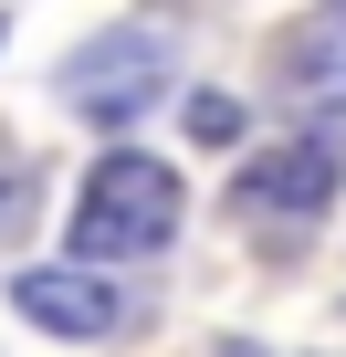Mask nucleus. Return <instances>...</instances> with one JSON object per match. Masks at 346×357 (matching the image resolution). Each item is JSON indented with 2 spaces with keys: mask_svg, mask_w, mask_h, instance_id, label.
I'll return each mask as SVG.
<instances>
[{
  "mask_svg": "<svg viewBox=\"0 0 346 357\" xmlns=\"http://www.w3.org/2000/svg\"><path fill=\"white\" fill-rule=\"evenodd\" d=\"M189 137H200V147H231V137H242V95H221V84L189 95Z\"/></svg>",
  "mask_w": 346,
  "mask_h": 357,
  "instance_id": "6",
  "label": "nucleus"
},
{
  "mask_svg": "<svg viewBox=\"0 0 346 357\" xmlns=\"http://www.w3.org/2000/svg\"><path fill=\"white\" fill-rule=\"evenodd\" d=\"M336 190H346V147H336V137H294V147H262V158L231 178V200H242L252 221H315Z\"/></svg>",
  "mask_w": 346,
  "mask_h": 357,
  "instance_id": "3",
  "label": "nucleus"
},
{
  "mask_svg": "<svg viewBox=\"0 0 346 357\" xmlns=\"http://www.w3.org/2000/svg\"><path fill=\"white\" fill-rule=\"evenodd\" d=\"M168 63H179V43H168V32L116 22V32H95V43L63 63V105H74L84 126H136V116L168 95Z\"/></svg>",
  "mask_w": 346,
  "mask_h": 357,
  "instance_id": "2",
  "label": "nucleus"
},
{
  "mask_svg": "<svg viewBox=\"0 0 346 357\" xmlns=\"http://www.w3.org/2000/svg\"><path fill=\"white\" fill-rule=\"evenodd\" d=\"M325 32H346V0H325Z\"/></svg>",
  "mask_w": 346,
  "mask_h": 357,
  "instance_id": "7",
  "label": "nucleus"
},
{
  "mask_svg": "<svg viewBox=\"0 0 346 357\" xmlns=\"http://www.w3.org/2000/svg\"><path fill=\"white\" fill-rule=\"evenodd\" d=\"M11 315L63 336V347H95V336L126 326V294L105 273H84V263H32V273H11Z\"/></svg>",
  "mask_w": 346,
  "mask_h": 357,
  "instance_id": "4",
  "label": "nucleus"
},
{
  "mask_svg": "<svg viewBox=\"0 0 346 357\" xmlns=\"http://www.w3.org/2000/svg\"><path fill=\"white\" fill-rule=\"evenodd\" d=\"M179 231V168H157L136 147H105L95 178L74 190V221H63V263H126V252H168Z\"/></svg>",
  "mask_w": 346,
  "mask_h": 357,
  "instance_id": "1",
  "label": "nucleus"
},
{
  "mask_svg": "<svg viewBox=\"0 0 346 357\" xmlns=\"http://www.w3.org/2000/svg\"><path fill=\"white\" fill-rule=\"evenodd\" d=\"M283 84H294L304 105L346 116V32H304V43H294V63H283Z\"/></svg>",
  "mask_w": 346,
  "mask_h": 357,
  "instance_id": "5",
  "label": "nucleus"
},
{
  "mask_svg": "<svg viewBox=\"0 0 346 357\" xmlns=\"http://www.w3.org/2000/svg\"><path fill=\"white\" fill-rule=\"evenodd\" d=\"M221 357H262V347H252V336H231V347H221Z\"/></svg>",
  "mask_w": 346,
  "mask_h": 357,
  "instance_id": "8",
  "label": "nucleus"
},
{
  "mask_svg": "<svg viewBox=\"0 0 346 357\" xmlns=\"http://www.w3.org/2000/svg\"><path fill=\"white\" fill-rule=\"evenodd\" d=\"M0 211H11V178H0Z\"/></svg>",
  "mask_w": 346,
  "mask_h": 357,
  "instance_id": "9",
  "label": "nucleus"
}]
</instances>
